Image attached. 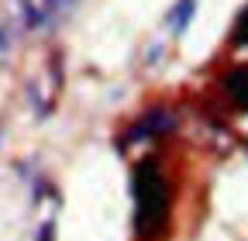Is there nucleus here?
<instances>
[{"mask_svg": "<svg viewBox=\"0 0 248 241\" xmlns=\"http://www.w3.org/2000/svg\"><path fill=\"white\" fill-rule=\"evenodd\" d=\"M73 11V0H17V17L28 31H45Z\"/></svg>", "mask_w": 248, "mask_h": 241, "instance_id": "7ed1b4c3", "label": "nucleus"}, {"mask_svg": "<svg viewBox=\"0 0 248 241\" xmlns=\"http://www.w3.org/2000/svg\"><path fill=\"white\" fill-rule=\"evenodd\" d=\"M131 196H135V234L141 241H159L169 231L172 190L155 159H141L131 169Z\"/></svg>", "mask_w": 248, "mask_h": 241, "instance_id": "f257e3e1", "label": "nucleus"}, {"mask_svg": "<svg viewBox=\"0 0 248 241\" xmlns=\"http://www.w3.org/2000/svg\"><path fill=\"white\" fill-rule=\"evenodd\" d=\"M221 93L228 97L234 110L248 114V62H238L221 76Z\"/></svg>", "mask_w": 248, "mask_h": 241, "instance_id": "20e7f679", "label": "nucleus"}, {"mask_svg": "<svg viewBox=\"0 0 248 241\" xmlns=\"http://www.w3.org/2000/svg\"><path fill=\"white\" fill-rule=\"evenodd\" d=\"M172 131H176V110L155 104V107L141 110L131 124L117 135V148L124 152V148H131V145H148V141H159V138H166Z\"/></svg>", "mask_w": 248, "mask_h": 241, "instance_id": "f03ea898", "label": "nucleus"}, {"mask_svg": "<svg viewBox=\"0 0 248 241\" xmlns=\"http://www.w3.org/2000/svg\"><path fill=\"white\" fill-rule=\"evenodd\" d=\"M11 48H14V35H11V28H7V24H0V66H7Z\"/></svg>", "mask_w": 248, "mask_h": 241, "instance_id": "423d86ee", "label": "nucleus"}, {"mask_svg": "<svg viewBox=\"0 0 248 241\" xmlns=\"http://www.w3.org/2000/svg\"><path fill=\"white\" fill-rule=\"evenodd\" d=\"M193 14H197V0H176L169 7V14H166V31L172 38H183L190 21H193Z\"/></svg>", "mask_w": 248, "mask_h": 241, "instance_id": "39448f33", "label": "nucleus"}]
</instances>
